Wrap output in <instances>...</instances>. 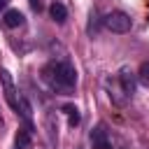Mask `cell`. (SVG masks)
<instances>
[{
	"instance_id": "obj_1",
	"label": "cell",
	"mask_w": 149,
	"mask_h": 149,
	"mask_svg": "<svg viewBox=\"0 0 149 149\" xmlns=\"http://www.w3.org/2000/svg\"><path fill=\"white\" fill-rule=\"evenodd\" d=\"M40 77H42V81L54 91V93H61V95H68V93H72L74 91V86H77V70H74V65L70 63V61H65V58H54V61H49L42 70H40Z\"/></svg>"
},
{
	"instance_id": "obj_2",
	"label": "cell",
	"mask_w": 149,
	"mask_h": 149,
	"mask_svg": "<svg viewBox=\"0 0 149 149\" xmlns=\"http://www.w3.org/2000/svg\"><path fill=\"white\" fill-rule=\"evenodd\" d=\"M102 26L107 28V30H112V33H116V35H123V33H128L130 28H133V21H130V16L126 14V12H109V14H105L102 16Z\"/></svg>"
},
{
	"instance_id": "obj_3",
	"label": "cell",
	"mask_w": 149,
	"mask_h": 149,
	"mask_svg": "<svg viewBox=\"0 0 149 149\" xmlns=\"http://www.w3.org/2000/svg\"><path fill=\"white\" fill-rule=\"evenodd\" d=\"M0 81H2V91H5V100H7V105L19 114V107H21V93H19V88L14 86V79H12V74H9V70H0Z\"/></svg>"
},
{
	"instance_id": "obj_4",
	"label": "cell",
	"mask_w": 149,
	"mask_h": 149,
	"mask_svg": "<svg viewBox=\"0 0 149 149\" xmlns=\"http://www.w3.org/2000/svg\"><path fill=\"white\" fill-rule=\"evenodd\" d=\"M105 91H107V95H109V100H112V105H116V107H123L130 98L126 95V91H123V86H121V81H119V77L116 74H109V77H105Z\"/></svg>"
},
{
	"instance_id": "obj_5",
	"label": "cell",
	"mask_w": 149,
	"mask_h": 149,
	"mask_svg": "<svg viewBox=\"0 0 149 149\" xmlns=\"http://www.w3.org/2000/svg\"><path fill=\"white\" fill-rule=\"evenodd\" d=\"M119 81H121V86H123V91H126V95L128 98H133L135 95V88H137V74L128 68V65H123L121 70H119Z\"/></svg>"
},
{
	"instance_id": "obj_6",
	"label": "cell",
	"mask_w": 149,
	"mask_h": 149,
	"mask_svg": "<svg viewBox=\"0 0 149 149\" xmlns=\"http://www.w3.org/2000/svg\"><path fill=\"white\" fill-rule=\"evenodd\" d=\"M91 147H93V149H112L109 133H107V126H105V123H98V126L91 130Z\"/></svg>"
},
{
	"instance_id": "obj_7",
	"label": "cell",
	"mask_w": 149,
	"mask_h": 149,
	"mask_svg": "<svg viewBox=\"0 0 149 149\" xmlns=\"http://www.w3.org/2000/svg\"><path fill=\"white\" fill-rule=\"evenodd\" d=\"M14 147L16 149H33V123H26L23 128H19V133L14 137Z\"/></svg>"
},
{
	"instance_id": "obj_8",
	"label": "cell",
	"mask_w": 149,
	"mask_h": 149,
	"mask_svg": "<svg viewBox=\"0 0 149 149\" xmlns=\"http://www.w3.org/2000/svg\"><path fill=\"white\" fill-rule=\"evenodd\" d=\"M2 23H5L7 28H21V26L26 23V16H23V12H19V9H7L5 16H2Z\"/></svg>"
},
{
	"instance_id": "obj_9",
	"label": "cell",
	"mask_w": 149,
	"mask_h": 149,
	"mask_svg": "<svg viewBox=\"0 0 149 149\" xmlns=\"http://www.w3.org/2000/svg\"><path fill=\"white\" fill-rule=\"evenodd\" d=\"M61 112L68 116V126H70V128H74V126L81 123V114H79V109H77L74 105H63Z\"/></svg>"
},
{
	"instance_id": "obj_10",
	"label": "cell",
	"mask_w": 149,
	"mask_h": 149,
	"mask_svg": "<svg viewBox=\"0 0 149 149\" xmlns=\"http://www.w3.org/2000/svg\"><path fill=\"white\" fill-rule=\"evenodd\" d=\"M49 14H51V19L56 23H65V19H68V9H65L63 2H51L49 5Z\"/></svg>"
},
{
	"instance_id": "obj_11",
	"label": "cell",
	"mask_w": 149,
	"mask_h": 149,
	"mask_svg": "<svg viewBox=\"0 0 149 149\" xmlns=\"http://www.w3.org/2000/svg\"><path fill=\"white\" fill-rule=\"evenodd\" d=\"M137 84H142V86H147L149 88V61H144L140 68H137Z\"/></svg>"
},
{
	"instance_id": "obj_12",
	"label": "cell",
	"mask_w": 149,
	"mask_h": 149,
	"mask_svg": "<svg viewBox=\"0 0 149 149\" xmlns=\"http://www.w3.org/2000/svg\"><path fill=\"white\" fill-rule=\"evenodd\" d=\"M98 28H100V19H98V12H91V21H88V28H86V33L93 37V35L98 33Z\"/></svg>"
},
{
	"instance_id": "obj_13",
	"label": "cell",
	"mask_w": 149,
	"mask_h": 149,
	"mask_svg": "<svg viewBox=\"0 0 149 149\" xmlns=\"http://www.w3.org/2000/svg\"><path fill=\"white\" fill-rule=\"evenodd\" d=\"M30 7H33L35 12H42V9H44V5H42V0H30Z\"/></svg>"
},
{
	"instance_id": "obj_14",
	"label": "cell",
	"mask_w": 149,
	"mask_h": 149,
	"mask_svg": "<svg viewBox=\"0 0 149 149\" xmlns=\"http://www.w3.org/2000/svg\"><path fill=\"white\" fill-rule=\"evenodd\" d=\"M7 2H9V0H0V12H2L5 7H7Z\"/></svg>"
},
{
	"instance_id": "obj_15",
	"label": "cell",
	"mask_w": 149,
	"mask_h": 149,
	"mask_svg": "<svg viewBox=\"0 0 149 149\" xmlns=\"http://www.w3.org/2000/svg\"><path fill=\"white\" fill-rule=\"evenodd\" d=\"M2 126H5V121H2V116H0V128H2Z\"/></svg>"
}]
</instances>
